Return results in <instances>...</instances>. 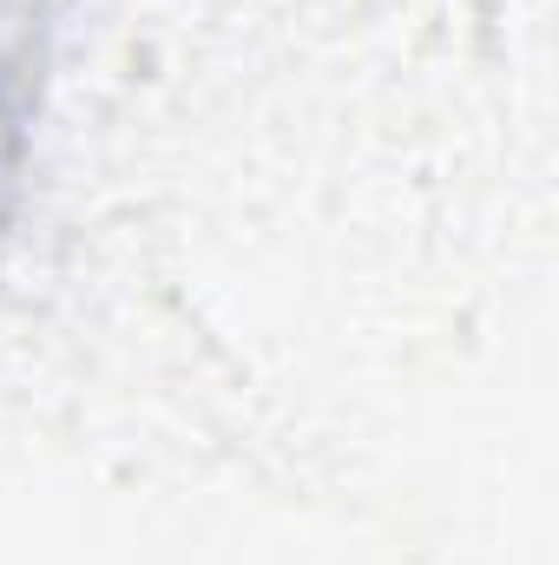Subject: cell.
Masks as SVG:
<instances>
[{
    "mask_svg": "<svg viewBox=\"0 0 559 565\" xmlns=\"http://www.w3.org/2000/svg\"><path fill=\"white\" fill-rule=\"evenodd\" d=\"M20 171H27V60H20L13 13L0 0V231L20 204Z\"/></svg>",
    "mask_w": 559,
    "mask_h": 565,
    "instance_id": "1",
    "label": "cell"
}]
</instances>
